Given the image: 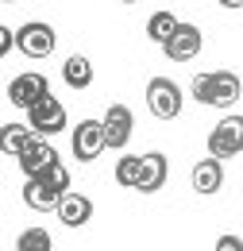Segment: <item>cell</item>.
Wrapping results in <instances>:
<instances>
[{
    "mask_svg": "<svg viewBox=\"0 0 243 251\" xmlns=\"http://www.w3.org/2000/svg\"><path fill=\"white\" fill-rule=\"evenodd\" d=\"M166 174H170V166H166V155H143V178H139V193H158V189L166 186Z\"/></svg>",
    "mask_w": 243,
    "mask_h": 251,
    "instance_id": "14",
    "label": "cell"
},
{
    "mask_svg": "<svg viewBox=\"0 0 243 251\" xmlns=\"http://www.w3.org/2000/svg\"><path fill=\"white\" fill-rule=\"evenodd\" d=\"M178 24H182V20H178L174 12H154L151 20H147V39L158 43V47H166V39L178 31Z\"/></svg>",
    "mask_w": 243,
    "mask_h": 251,
    "instance_id": "17",
    "label": "cell"
},
{
    "mask_svg": "<svg viewBox=\"0 0 243 251\" xmlns=\"http://www.w3.org/2000/svg\"><path fill=\"white\" fill-rule=\"evenodd\" d=\"M104 135H108L112 151L127 147V139H131V108L127 104H108V112H104Z\"/></svg>",
    "mask_w": 243,
    "mask_h": 251,
    "instance_id": "10",
    "label": "cell"
},
{
    "mask_svg": "<svg viewBox=\"0 0 243 251\" xmlns=\"http://www.w3.org/2000/svg\"><path fill=\"white\" fill-rule=\"evenodd\" d=\"M139 178H143V155H123L116 162V182L127 189H139Z\"/></svg>",
    "mask_w": 243,
    "mask_h": 251,
    "instance_id": "18",
    "label": "cell"
},
{
    "mask_svg": "<svg viewBox=\"0 0 243 251\" xmlns=\"http://www.w3.org/2000/svg\"><path fill=\"white\" fill-rule=\"evenodd\" d=\"M189 182H193V189H197V193H205V197L220 193V186H224V162H220V158H213V155L201 158V162L193 166Z\"/></svg>",
    "mask_w": 243,
    "mask_h": 251,
    "instance_id": "11",
    "label": "cell"
},
{
    "mask_svg": "<svg viewBox=\"0 0 243 251\" xmlns=\"http://www.w3.org/2000/svg\"><path fill=\"white\" fill-rule=\"evenodd\" d=\"M24 205L35 209V213H54L62 205V193H54L43 178H27V186H24Z\"/></svg>",
    "mask_w": 243,
    "mask_h": 251,
    "instance_id": "13",
    "label": "cell"
},
{
    "mask_svg": "<svg viewBox=\"0 0 243 251\" xmlns=\"http://www.w3.org/2000/svg\"><path fill=\"white\" fill-rule=\"evenodd\" d=\"M47 97H50V85H47L43 74H20V77L8 85V100H12L16 108H35V104L47 100Z\"/></svg>",
    "mask_w": 243,
    "mask_h": 251,
    "instance_id": "8",
    "label": "cell"
},
{
    "mask_svg": "<svg viewBox=\"0 0 243 251\" xmlns=\"http://www.w3.org/2000/svg\"><path fill=\"white\" fill-rule=\"evenodd\" d=\"M243 93V81L232 70H213V74H197L193 77V97L201 104H213V108H228L236 104Z\"/></svg>",
    "mask_w": 243,
    "mask_h": 251,
    "instance_id": "1",
    "label": "cell"
},
{
    "mask_svg": "<svg viewBox=\"0 0 243 251\" xmlns=\"http://www.w3.org/2000/svg\"><path fill=\"white\" fill-rule=\"evenodd\" d=\"M62 81H66L70 89H89L93 85V62L85 54H70L66 66H62Z\"/></svg>",
    "mask_w": 243,
    "mask_h": 251,
    "instance_id": "15",
    "label": "cell"
},
{
    "mask_svg": "<svg viewBox=\"0 0 243 251\" xmlns=\"http://www.w3.org/2000/svg\"><path fill=\"white\" fill-rule=\"evenodd\" d=\"M123 4H139V0H123Z\"/></svg>",
    "mask_w": 243,
    "mask_h": 251,
    "instance_id": "24",
    "label": "cell"
},
{
    "mask_svg": "<svg viewBox=\"0 0 243 251\" xmlns=\"http://www.w3.org/2000/svg\"><path fill=\"white\" fill-rule=\"evenodd\" d=\"M54 43H58V35L50 24H43V20H31L24 24L20 31H16V47L27 54V58H47V54H54Z\"/></svg>",
    "mask_w": 243,
    "mask_h": 251,
    "instance_id": "4",
    "label": "cell"
},
{
    "mask_svg": "<svg viewBox=\"0 0 243 251\" xmlns=\"http://www.w3.org/2000/svg\"><path fill=\"white\" fill-rule=\"evenodd\" d=\"M16 162H20V170H24L27 178H39V174H43L50 162H58V151H54V147H50L43 135H35L27 147H24V155L16 158Z\"/></svg>",
    "mask_w": 243,
    "mask_h": 251,
    "instance_id": "9",
    "label": "cell"
},
{
    "mask_svg": "<svg viewBox=\"0 0 243 251\" xmlns=\"http://www.w3.org/2000/svg\"><path fill=\"white\" fill-rule=\"evenodd\" d=\"M16 251H50V232L47 228H24L16 240Z\"/></svg>",
    "mask_w": 243,
    "mask_h": 251,
    "instance_id": "19",
    "label": "cell"
},
{
    "mask_svg": "<svg viewBox=\"0 0 243 251\" xmlns=\"http://www.w3.org/2000/svg\"><path fill=\"white\" fill-rule=\"evenodd\" d=\"M220 8H243V0H216Z\"/></svg>",
    "mask_w": 243,
    "mask_h": 251,
    "instance_id": "23",
    "label": "cell"
},
{
    "mask_svg": "<svg viewBox=\"0 0 243 251\" xmlns=\"http://www.w3.org/2000/svg\"><path fill=\"white\" fill-rule=\"evenodd\" d=\"M147 108H151L158 120L182 116V89H178L170 77H151V81H147Z\"/></svg>",
    "mask_w": 243,
    "mask_h": 251,
    "instance_id": "3",
    "label": "cell"
},
{
    "mask_svg": "<svg viewBox=\"0 0 243 251\" xmlns=\"http://www.w3.org/2000/svg\"><path fill=\"white\" fill-rule=\"evenodd\" d=\"M243 151V116H224L209 131V155L213 158H236Z\"/></svg>",
    "mask_w": 243,
    "mask_h": 251,
    "instance_id": "2",
    "label": "cell"
},
{
    "mask_svg": "<svg viewBox=\"0 0 243 251\" xmlns=\"http://www.w3.org/2000/svg\"><path fill=\"white\" fill-rule=\"evenodd\" d=\"M58 220L66 224V228H81V224H89L93 220V201L85 197V193H66L58 205Z\"/></svg>",
    "mask_w": 243,
    "mask_h": 251,
    "instance_id": "12",
    "label": "cell"
},
{
    "mask_svg": "<svg viewBox=\"0 0 243 251\" xmlns=\"http://www.w3.org/2000/svg\"><path fill=\"white\" fill-rule=\"evenodd\" d=\"M27 127L35 135H58L62 127H66V104H62L58 97L39 100L35 108H27Z\"/></svg>",
    "mask_w": 243,
    "mask_h": 251,
    "instance_id": "5",
    "label": "cell"
},
{
    "mask_svg": "<svg viewBox=\"0 0 243 251\" xmlns=\"http://www.w3.org/2000/svg\"><path fill=\"white\" fill-rule=\"evenodd\" d=\"M12 47H16V31L12 27H0V54H8Z\"/></svg>",
    "mask_w": 243,
    "mask_h": 251,
    "instance_id": "22",
    "label": "cell"
},
{
    "mask_svg": "<svg viewBox=\"0 0 243 251\" xmlns=\"http://www.w3.org/2000/svg\"><path fill=\"white\" fill-rule=\"evenodd\" d=\"M39 178H43V182H47V186L54 189V193H62V197H66V193H70V170H66V166H62V162H50V166H47V170H43V174H39Z\"/></svg>",
    "mask_w": 243,
    "mask_h": 251,
    "instance_id": "20",
    "label": "cell"
},
{
    "mask_svg": "<svg viewBox=\"0 0 243 251\" xmlns=\"http://www.w3.org/2000/svg\"><path fill=\"white\" fill-rule=\"evenodd\" d=\"M108 147V135H104V120H81L73 127V158L81 162H93Z\"/></svg>",
    "mask_w": 243,
    "mask_h": 251,
    "instance_id": "7",
    "label": "cell"
},
{
    "mask_svg": "<svg viewBox=\"0 0 243 251\" xmlns=\"http://www.w3.org/2000/svg\"><path fill=\"white\" fill-rule=\"evenodd\" d=\"M201 43H205V35H201L197 24H178V31L166 39L162 54H166L170 62H193V58L201 54Z\"/></svg>",
    "mask_w": 243,
    "mask_h": 251,
    "instance_id": "6",
    "label": "cell"
},
{
    "mask_svg": "<svg viewBox=\"0 0 243 251\" xmlns=\"http://www.w3.org/2000/svg\"><path fill=\"white\" fill-rule=\"evenodd\" d=\"M31 139H35V131L24 127V124H4L0 127V147H4V155H12V158L24 155V147H27Z\"/></svg>",
    "mask_w": 243,
    "mask_h": 251,
    "instance_id": "16",
    "label": "cell"
},
{
    "mask_svg": "<svg viewBox=\"0 0 243 251\" xmlns=\"http://www.w3.org/2000/svg\"><path fill=\"white\" fill-rule=\"evenodd\" d=\"M216 251H243V240L240 236H220V240H216Z\"/></svg>",
    "mask_w": 243,
    "mask_h": 251,
    "instance_id": "21",
    "label": "cell"
}]
</instances>
